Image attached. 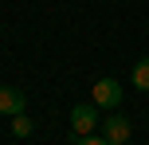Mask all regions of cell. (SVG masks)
<instances>
[{"mask_svg": "<svg viewBox=\"0 0 149 145\" xmlns=\"http://www.w3.org/2000/svg\"><path fill=\"white\" fill-rule=\"evenodd\" d=\"M24 90H16V86H0V114H8V118H20L24 114Z\"/></svg>", "mask_w": 149, "mask_h": 145, "instance_id": "4", "label": "cell"}, {"mask_svg": "<svg viewBox=\"0 0 149 145\" xmlns=\"http://www.w3.org/2000/svg\"><path fill=\"white\" fill-rule=\"evenodd\" d=\"M94 126H98V110L94 106H74L71 110V130H74V137H90L94 133Z\"/></svg>", "mask_w": 149, "mask_h": 145, "instance_id": "1", "label": "cell"}, {"mask_svg": "<svg viewBox=\"0 0 149 145\" xmlns=\"http://www.w3.org/2000/svg\"><path fill=\"white\" fill-rule=\"evenodd\" d=\"M134 86H137V90H149V59H137L134 63Z\"/></svg>", "mask_w": 149, "mask_h": 145, "instance_id": "5", "label": "cell"}, {"mask_svg": "<svg viewBox=\"0 0 149 145\" xmlns=\"http://www.w3.org/2000/svg\"><path fill=\"white\" fill-rule=\"evenodd\" d=\"M12 133H16V137H28V133H31V118H28V114L12 118Z\"/></svg>", "mask_w": 149, "mask_h": 145, "instance_id": "6", "label": "cell"}, {"mask_svg": "<svg viewBox=\"0 0 149 145\" xmlns=\"http://www.w3.org/2000/svg\"><path fill=\"white\" fill-rule=\"evenodd\" d=\"M74 145H110V141H106V137H79Z\"/></svg>", "mask_w": 149, "mask_h": 145, "instance_id": "7", "label": "cell"}, {"mask_svg": "<svg viewBox=\"0 0 149 145\" xmlns=\"http://www.w3.org/2000/svg\"><path fill=\"white\" fill-rule=\"evenodd\" d=\"M94 106H122V83L118 78H98L94 83Z\"/></svg>", "mask_w": 149, "mask_h": 145, "instance_id": "2", "label": "cell"}, {"mask_svg": "<svg viewBox=\"0 0 149 145\" xmlns=\"http://www.w3.org/2000/svg\"><path fill=\"white\" fill-rule=\"evenodd\" d=\"M102 130H106V141H110V145H126L130 141V118L114 110V114L102 122Z\"/></svg>", "mask_w": 149, "mask_h": 145, "instance_id": "3", "label": "cell"}]
</instances>
